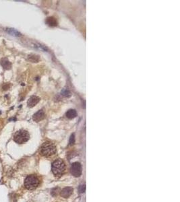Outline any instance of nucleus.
<instances>
[{
  "mask_svg": "<svg viewBox=\"0 0 180 202\" xmlns=\"http://www.w3.org/2000/svg\"><path fill=\"white\" fill-rule=\"evenodd\" d=\"M77 115V112L76 111V110L74 109H70L68 111H67L66 113H65V116H66L67 118H68V119H74L76 117Z\"/></svg>",
  "mask_w": 180,
  "mask_h": 202,
  "instance_id": "nucleus-10",
  "label": "nucleus"
},
{
  "mask_svg": "<svg viewBox=\"0 0 180 202\" xmlns=\"http://www.w3.org/2000/svg\"><path fill=\"white\" fill-rule=\"evenodd\" d=\"M5 31H6L7 33H9L10 34L12 35V36H20L22 35L21 33H19L18 31H17L16 30L14 29V28H7L5 29Z\"/></svg>",
  "mask_w": 180,
  "mask_h": 202,
  "instance_id": "nucleus-11",
  "label": "nucleus"
},
{
  "mask_svg": "<svg viewBox=\"0 0 180 202\" xmlns=\"http://www.w3.org/2000/svg\"><path fill=\"white\" fill-rule=\"evenodd\" d=\"M70 172L71 174L76 177L80 176L82 174V166L78 162L73 163L70 168Z\"/></svg>",
  "mask_w": 180,
  "mask_h": 202,
  "instance_id": "nucleus-5",
  "label": "nucleus"
},
{
  "mask_svg": "<svg viewBox=\"0 0 180 202\" xmlns=\"http://www.w3.org/2000/svg\"><path fill=\"white\" fill-rule=\"evenodd\" d=\"M73 192V188L70 187H65L61 191V196L64 198L68 197L71 195Z\"/></svg>",
  "mask_w": 180,
  "mask_h": 202,
  "instance_id": "nucleus-8",
  "label": "nucleus"
},
{
  "mask_svg": "<svg viewBox=\"0 0 180 202\" xmlns=\"http://www.w3.org/2000/svg\"><path fill=\"white\" fill-rule=\"evenodd\" d=\"M85 189H86V187H85V185H80V193L85 192Z\"/></svg>",
  "mask_w": 180,
  "mask_h": 202,
  "instance_id": "nucleus-14",
  "label": "nucleus"
},
{
  "mask_svg": "<svg viewBox=\"0 0 180 202\" xmlns=\"http://www.w3.org/2000/svg\"><path fill=\"white\" fill-rule=\"evenodd\" d=\"M56 152V147L51 142H45L41 147L40 153L45 157L51 156Z\"/></svg>",
  "mask_w": 180,
  "mask_h": 202,
  "instance_id": "nucleus-1",
  "label": "nucleus"
},
{
  "mask_svg": "<svg viewBox=\"0 0 180 202\" xmlns=\"http://www.w3.org/2000/svg\"><path fill=\"white\" fill-rule=\"evenodd\" d=\"M0 64L2 65V67L5 70H10L11 67V64L8 61L7 58H3L1 60Z\"/></svg>",
  "mask_w": 180,
  "mask_h": 202,
  "instance_id": "nucleus-9",
  "label": "nucleus"
},
{
  "mask_svg": "<svg viewBox=\"0 0 180 202\" xmlns=\"http://www.w3.org/2000/svg\"><path fill=\"white\" fill-rule=\"evenodd\" d=\"M45 117V113L44 112L43 110H39V111L34 113L33 117V119L36 122H39L42 121L43 119Z\"/></svg>",
  "mask_w": 180,
  "mask_h": 202,
  "instance_id": "nucleus-6",
  "label": "nucleus"
},
{
  "mask_svg": "<svg viewBox=\"0 0 180 202\" xmlns=\"http://www.w3.org/2000/svg\"><path fill=\"white\" fill-rule=\"evenodd\" d=\"M39 183H40V181L39 178L33 174L28 176L25 181V187L28 190L35 189L39 185Z\"/></svg>",
  "mask_w": 180,
  "mask_h": 202,
  "instance_id": "nucleus-3",
  "label": "nucleus"
},
{
  "mask_svg": "<svg viewBox=\"0 0 180 202\" xmlns=\"http://www.w3.org/2000/svg\"><path fill=\"white\" fill-rule=\"evenodd\" d=\"M74 143V135H71V137H70V144H73Z\"/></svg>",
  "mask_w": 180,
  "mask_h": 202,
  "instance_id": "nucleus-15",
  "label": "nucleus"
},
{
  "mask_svg": "<svg viewBox=\"0 0 180 202\" xmlns=\"http://www.w3.org/2000/svg\"><path fill=\"white\" fill-rule=\"evenodd\" d=\"M40 100V98L38 97L37 96H32L31 97H30V98L28 99L27 102V104L28 106H29V107H33L36 105V104H37L38 103Z\"/></svg>",
  "mask_w": 180,
  "mask_h": 202,
  "instance_id": "nucleus-7",
  "label": "nucleus"
},
{
  "mask_svg": "<svg viewBox=\"0 0 180 202\" xmlns=\"http://www.w3.org/2000/svg\"><path fill=\"white\" fill-rule=\"evenodd\" d=\"M30 138V135L28 132L24 129L18 131L14 135V140L15 142L19 144L26 143Z\"/></svg>",
  "mask_w": 180,
  "mask_h": 202,
  "instance_id": "nucleus-4",
  "label": "nucleus"
},
{
  "mask_svg": "<svg viewBox=\"0 0 180 202\" xmlns=\"http://www.w3.org/2000/svg\"><path fill=\"white\" fill-rule=\"evenodd\" d=\"M28 60L31 61V62L33 63H37L39 61V56L37 55H34V54H31L28 56Z\"/></svg>",
  "mask_w": 180,
  "mask_h": 202,
  "instance_id": "nucleus-13",
  "label": "nucleus"
},
{
  "mask_svg": "<svg viewBox=\"0 0 180 202\" xmlns=\"http://www.w3.org/2000/svg\"><path fill=\"white\" fill-rule=\"evenodd\" d=\"M46 22L48 25L51 26H57V20L55 18H54L53 17H49V18H47V20H46Z\"/></svg>",
  "mask_w": 180,
  "mask_h": 202,
  "instance_id": "nucleus-12",
  "label": "nucleus"
},
{
  "mask_svg": "<svg viewBox=\"0 0 180 202\" xmlns=\"http://www.w3.org/2000/svg\"><path fill=\"white\" fill-rule=\"evenodd\" d=\"M65 169V165L61 159L56 160L52 165V171L55 176L60 177L63 174Z\"/></svg>",
  "mask_w": 180,
  "mask_h": 202,
  "instance_id": "nucleus-2",
  "label": "nucleus"
}]
</instances>
